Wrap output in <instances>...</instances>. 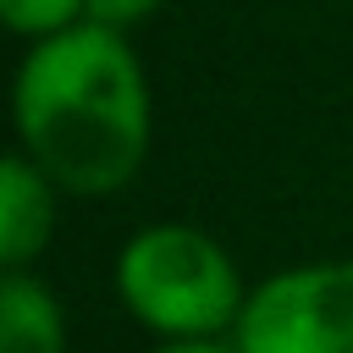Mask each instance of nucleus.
<instances>
[{"instance_id":"1","label":"nucleus","mask_w":353,"mask_h":353,"mask_svg":"<svg viewBox=\"0 0 353 353\" xmlns=\"http://www.w3.org/2000/svg\"><path fill=\"white\" fill-rule=\"evenodd\" d=\"M22 154L66 193L105 199L149 154V83L127 33L77 22L33 39L17 72Z\"/></svg>"},{"instance_id":"2","label":"nucleus","mask_w":353,"mask_h":353,"mask_svg":"<svg viewBox=\"0 0 353 353\" xmlns=\"http://www.w3.org/2000/svg\"><path fill=\"white\" fill-rule=\"evenodd\" d=\"M116 292L165 342H204L237 331L243 320V276L232 254L199 226H143L116 254Z\"/></svg>"},{"instance_id":"3","label":"nucleus","mask_w":353,"mask_h":353,"mask_svg":"<svg viewBox=\"0 0 353 353\" xmlns=\"http://www.w3.org/2000/svg\"><path fill=\"white\" fill-rule=\"evenodd\" d=\"M237 353H353V259L292 265L254 287Z\"/></svg>"},{"instance_id":"4","label":"nucleus","mask_w":353,"mask_h":353,"mask_svg":"<svg viewBox=\"0 0 353 353\" xmlns=\"http://www.w3.org/2000/svg\"><path fill=\"white\" fill-rule=\"evenodd\" d=\"M55 226V182L17 149L0 165V265L28 270Z\"/></svg>"},{"instance_id":"5","label":"nucleus","mask_w":353,"mask_h":353,"mask_svg":"<svg viewBox=\"0 0 353 353\" xmlns=\"http://www.w3.org/2000/svg\"><path fill=\"white\" fill-rule=\"evenodd\" d=\"M0 353H66V314L28 270H6L0 281Z\"/></svg>"},{"instance_id":"6","label":"nucleus","mask_w":353,"mask_h":353,"mask_svg":"<svg viewBox=\"0 0 353 353\" xmlns=\"http://www.w3.org/2000/svg\"><path fill=\"white\" fill-rule=\"evenodd\" d=\"M0 17L22 39H50V33L77 28L88 17V0H0Z\"/></svg>"},{"instance_id":"7","label":"nucleus","mask_w":353,"mask_h":353,"mask_svg":"<svg viewBox=\"0 0 353 353\" xmlns=\"http://www.w3.org/2000/svg\"><path fill=\"white\" fill-rule=\"evenodd\" d=\"M154 11H160V0H88V17H83V22H99V28L127 33V28H138L143 17H154Z\"/></svg>"},{"instance_id":"8","label":"nucleus","mask_w":353,"mask_h":353,"mask_svg":"<svg viewBox=\"0 0 353 353\" xmlns=\"http://www.w3.org/2000/svg\"><path fill=\"white\" fill-rule=\"evenodd\" d=\"M154 353H237V342L232 347H221L215 336H204V342H160Z\"/></svg>"}]
</instances>
